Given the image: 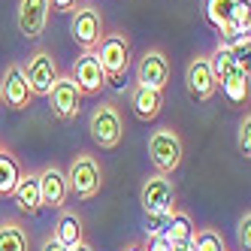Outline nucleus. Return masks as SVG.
Wrapping results in <instances>:
<instances>
[{
	"label": "nucleus",
	"instance_id": "7c9ffc66",
	"mask_svg": "<svg viewBox=\"0 0 251 251\" xmlns=\"http://www.w3.org/2000/svg\"><path fill=\"white\" fill-rule=\"evenodd\" d=\"M49 6L55 12H73L79 6V0H49Z\"/></svg>",
	"mask_w": 251,
	"mask_h": 251
},
{
	"label": "nucleus",
	"instance_id": "b1692460",
	"mask_svg": "<svg viewBox=\"0 0 251 251\" xmlns=\"http://www.w3.org/2000/svg\"><path fill=\"white\" fill-rule=\"evenodd\" d=\"M194 245H197V251H227L224 236L212 227H203L200 233H194Z\"/></svg>",
	"mask_w": 251,
	"mask_h": 251
},
{
	"label": "nucleus",
	"instance_id": "f03ea898",
	"mask_svg": "<svg viewBox=\"0 0 251 251\" xmlns=\"http://www.w3.org/2000/svg\"><path fill=\"white\" fill-rule=\"evenodd\" d=\"M149 157L154 164V173H167L173 176L178 167H182L185 157V142L173 127H157L149 136Z\"/></svg>",
	"mask_w": 251,
	"mask_h": 251
},
{
	"label": "nucleus",
	"instance_id": "f3484780",
	"mask_svg": "<svg viewBox=\"0 0 251 251\" xmlns=\"http://www.w3.org/2000/svg\"><path fill=\"white\" fill-rule=\"evenodd\" d=\"M64 248H73L79 242H85V227H82V218L76 212H61V218L55 224V233H51Z\"/></svg>",
	"mask_w": 251,
	"mask_h": 251
},
{
	"label": "nucleus",
	"instance_id": "412c9836",
	"mask_svg": "<svg viewBox=\"0 0 251 251\" xmlns=\"http://www.w3.org/2000/svg\"><path fill=\"white\" fill-rule=\"evenodd\" d=\"M194 233H197V227H194V221H191V215H188V212H173L164 239H167L170 245H173V242H188V239H194Z\"/></svg>",
	"mask_w": 251,
	"mask_h": 251
},
{
	"label": "nucleus",
	"instance_id": "cd10ccee",
	"mask_svg": "<svg viewBox=\"0 0 251 251\" xmlns=\"http://www.w3.org/2000/svg\"><path fill=\"white\" fill-rule=\"evenodd\" d=\"M239 154L248 160L251 157V115H245L242 121H239Z\"/></svg>",
	"mask_w": 251,
	"mask_h": 251
},
{
	"label": "nucleus",
	"instance_id": "5701e85b",
	"mask_svg": "<svg viewBox=\"0 0 251 251\" xmlns=\"http://www.w3.org/2000/svg\"><path fill=\"white\" fill-rule=\"evenodd\" d=\"M221 94H224L230 103L242 106V103L248 100V73H236V76H230L227 82H221Z\"/></svg>",
	"mask_w": 251,
	"mask_h": 251
},
{
	"label": "nucleus",
	"instance_id": "2f4dec72",
	"mask_svg": "<svg viewBox=\"0 0 251 251\" xmlns=\"http://www.w3.org/2000/svg\"><path fill=\"white\" fill-rule=\"evenodd\" d=\"M40 251H67V248H64L55 236H46V239H43V245H40Z\"/></svg>",
	"mask_w": 251,
	"mask_h": 251
},
{
	"label": "nucleus",
	"instance_id": "4be33fe9",
	"mask_svg": "<svg viewBox=\"0 0 251 251\" xmlns=\"http://www.w3.org/2000/svg\"><path fill=\"white\" fill-rule=\"evenodd\" d=\"M239 3H242V0H206V3H203V15H206V22L218 30L224 22H230L233 9H236Z\"/></svg>",
	"mask_w": 251,
	"mask_h": 251
},
{
	"label": "nucleus",
	"instance_id": "a878e982",
	"mask_svg": "<svg viewBox=\"0 0 251 251\" xmlns=\"http://www.w3.org/2000/svg\"><path fill=\"white\" fill-rule=\"evenodd\" d=\"M230 25L236 27V30H242V33H248V30H251V6H248V0H242V3L233 9Z\"/></svg>",
	"mask_w": 251,
	"mask_h": 251
},
{
	"label": "nucleus",
	"instance_id": "a211bd4d",
	"mask_svg": "<svg viewBox=\"0 0 251 251\" xmlns=\"http://www.w3.org/2000/svg\"><path fill=\"white\" fill-rule=\"evenodd\" d=\"M206 61H209V70H212V76H215V85L227 82L230 76H236V73H245V70L236 67V61H233V55H230V49H224V46H215L209 55H206Z\"/></svg>",
	"mask_w": 251,
	"mask_h": 251
},
{
	"label": "nucleus",
	"instance_id": "2eb2a0df",
	"mask_svg": "<svg viewBox=\"0 0 251 251\" xmlns=\"http://www.w3.org/2000/svg\"><path fill=\"white\" fill-rule=\"evenodd\" d=\"M9 197H12V203L19 206V212H25V215H37V212H43L40 178H37V173H22Z\"/></svg>",
	"mask_w": 251,
	"mask_h": 251
},
{
	"label": "nucleus",
	"instance_id": "f704fd0d",
	"mask_svg": "<svg viewBox=\"0 0 251 251\" xmlns=\"http://www.w3.org/2000/svg\"><path fill=\"white\" fill-rule=\"evenodd\" d=\"M124 251H142V245H139V242H133V245H127V248H124Z\"/></svg>",
	"mask_w": 251,
	"mask_h": 251
},
{
	"label": "nucleus",
	"instance_id": "9b49d317",
	"mask_svg": "<svg viewBox=\"0 0 251 251\" xmlns=\"http://www.w3.org/2000/svg\"><path fill=\"white\" fill-rule=\"evenodd\" d=\"M30 100H33V94H30V85H27V79H25V70H22L19 64H9V67L3 70L0 103H6L9 109L19 112V109H27Z\"/></svg>",
	"mask_w": 251,
	"mask_h": 251
},
{
	"label": "nucleus",
	"instance_id": "473e14b6",
	"mask_svg": "<svg viewBox=\"0 0 251 251\" xmlns=\"http://www.w3.org/2000/svg\"><path fill=\"white\" fill-rule=\"evenodd\" d=\"M170 248H173V251H197V245H194V239H188V242H173Z\"/></svg>",
	"mask_w": 251,
	"mask_h": 251
},
{
	"label": "nucleus",
	"instance_id": "20e7f679",
	"mask_svg": "<svg viewBox=\"0 0 251 251\" xmlns=\"http://www.w3.org/2000/svg\"><path fill=\"white\" fill-rule=\"evenodd\" d=\"M88 133H91V139L100 149H115L124 136V121H121L118 106H112V103L94 106L91 118H88Z\"/></svg>",
	"mask_w": 251,
	"mask_h": 251
},
{
	"label": "nucleus",
	"instance_id": "423d86ee",
	"mask_svg": "<svg viewBox=\"0 0 251 251\" xmlns=\"http://www.w3.org/2000/svg\"><path fill=\"white\" fill-rule=\"evenodd\" d=\"M139 203L149 212H170L176 209V182L167 173H151L139 188Z\"/></svg>",
	"mask_w": 251,
	"mask_h": 251
},
{
	"label": "nucleus",
	"instance_id": "72a5a7b5",
	"mask_svg": "<svg viewBox=\"0 0 251 251\" xmlns=\"http://www.w3.org/2000/svg\"><path fill=\"white\" fill-rule=\"evenodd\" d=\"M67 251H94L88 242H79V245H73V248H67Z\"/></svg>",
	"mask_w": 251,
	"mask_h": 251
},
{
	"label": "nucleus",
	"instance_id": "393cba45",
	"mask_svg": "<svg viewBox=\"0 0 251 251\" xmlns=\"http://www.w3.org/2000/svg\"><path fill=\"white\" fill-rule=\"evenodd\" d=\"M173 212L176 209H170V212H149L146 215V236H164L167 227H170Z\"/></svg>",
	"mask_w": 251,
	"mask_h": 251
},
{
	"label": "nucleus",
	"instance_id": "1a4fd4ad",
	"mask_svg": "<svg viewBox=\"0 0 251 251\" xmlns=\"http://www.w3.org/2000/svg\"><path fill=\"white\" fill-rule=\"evenodd\" d=\"M167 82H170V58L160 49H146L136 64V85L164 91Z\"/></svg>",
	"mask_w": 251,
	"mask_h": 251
},
{
	"label": "nucleus",
	"instance_id": "f8f14e48",
	"mask_svg": "<svg viewBox=\"0 0 251 251\" xmlns=\"http://www.w3.org/2000/svg\"><path fill=\"white\" fill-rule=\"evenodd\" d=\"M40 178V200H43V209H64L67 197H70V188H67V173L58 170L55 164H49L37 173Z\"/></svg>",
	"mask_w": 251,
	"mask_h": 251
},
{
	"label": "nucleus",
	"instance_id": "ddd939ff",
	"mask_svg": "<svg viewBox=\"0 0 251 251\" xmlns=\"http://www.w3.org/2000/svg\"><path fill=\"white\" fill-rule=\"evenodd\" d=\"M70 76H73V82L79 85L82 94H100L106 88V73H103V67H100L94 51H82V55L76 58Z\"/></svg>",
	"mask_w": 251,
	"mask_h": 251
},
{
	"label": "nucleus",
	"instance_id": "39448f33",
	"mask_svg": "<svg viewBox=\"0 0 251 251\" xmlns=\"http://www.w3.org/2000/svg\"><path fill=\"white\" fill-rule=\"evenodd\" d=\"M70 33H73V40L79 43L82 51H94L97 43L103 40V12L94 3H79L73 9Z\"/></svg>",
	"mask_w": 251,
	"mask_h": 251
},
{
	"label": "nucleus",
	"instance_id": "c756f323",
	"mask_svg": "<svg viewBox=\"0 0 251 251\" xmlns=\"http://www.w3.org/2000/svg\"><path fill=\"white\" fill-rule=\"evenodd\" d=\"M142 251H173V248H170V242L164 236H149L142 242Z\"/></svg>",
	"mask_w": 251,
	"mask_h": 251
},
{
	"label": "nucleus",
	"instance_id": "f257e3e1",
	"mask_svg": "<svg viewBox=\"0 0 251 251\" xmlns=\"http://www.w3.org/2000/svg\"><path fill=\"white\" fill-rule=\"evenodd\" d=\"M94 55L106 73V85H124V76H127V67H130V43L124 33H103V40L97 43Z\"/></svg>",
	"mask_w": 251,
	"mask_h": 251
},
{
	"label": "nucleus",
	"instance_id": "aec40b11",
	"mask_svg": "<svg viewBox=\"0 0 251 251\" xmlns=\"http://www.w3.org/2000/svg\"><path fill=\"white\" fill-rule=\"evenodd\" d=\"M19 176H22V167H19V160H15V154L6 151V149H0V197L12 194Z\"/></svg>",
	"mask_w": 251,
	"mask_h": 251
},
{
	"label": "nucleus",
	"instance_id": "6ab92c4d",
	"mask_svg": "<svg viewBox=\"0 0 251 251\" xmlns=\"http://www.w3.org/2000/svg\"><path fill=\"white\" fill-rule=\"evenodd\" d=\"M0 251H30V233L19 221H0Z\"/></svg>",
	"mask_w": 251,
	"mask_h": 251
},
{
	"label": "nucleus",
	"instance_id": "0eeeda50",
	"mask_svg": "<svg viewBox=\"0 0 251 251\" xmlns=\"http://www.w3.org/2000/svg\"><path fill=\"white\" fill-rule=\"evenodd\" d=\"M46 100H49L51 115H55L58 121H73L79 115V106H82V91L73 82V76H58L55 85L49 88Z\"/></svg>",
	"mask_w": 251,
	"mask_h": 251
},
{
	"label": "nucleus",
	"instance_id": "9d476101",
	"mask_svg": "<svg viewBox=\"0 0 251 251\" xmlns=\"http://www.w3.org/2000/svg\"><path fill=\"white\" fill-rule=\"evenodd\" d=\"M185 88H188L191 100H197V103H206V100L215 97L218 85H215V76L209 70L206 55H194L188 61V67H185Z\"/></svg>",
	"mask_w": 251,
	"mask_h": 251
},
{
	"label": "nucleus",
	"instance_id": "c85d7f7f",
	"mask_svg": "<svg viewBox=\"0 0 251 251\" xmlns=\"http://www.w3.org/2000/svg\"><path fill=\"white\" fill-rule=\"evenodd\" d=\"M236 239H239L242 251H251V215H248V212L242 215L239 224H236Z\"/></svg>",
	"mask_w": 251,
	"mask_h": 251
},
{
	"label": "nucleus",
	"instance_id": "6e6552de",
	"mask_svg": "<svg viewBox=\"0 0 251 251\" xmlns=\"http://www.w3.org/2000/svg\"><path fill=\"white\" fill-rule=\"evenodd\" d=\"M22 70H25V79L30 85V94L33 97H46L49 88L55 85V79L61 76L55 58H51V51H46V49L33 51V55L27 58V67H22Z\"/></svg>",
	"mask_w": 251,
	"mask_h": 251
},
{
	"label": "nucleus",
	"instance_id": "bb28decb",
	"mask_svg": "<svg viewBox=\"0 0 251 251\" xmlns=\"http://www.w3.org/2000/svg\"><path fill=\"white\" fill-rule=\"evenodd\" d=\"M230 55H233V61H236V67H239V70H245V73H248V55H251V37H245V40H239V43H233V46H230Z\"/></svg>",
	"mask_w": 251,
	"mask_h": 251
},
{
	"label": "nucleus",
	"instance_id": "dca6fc26",
	"mask_svg": "<svg viewBox=\"0 0 251 251\" xmlns=\"http://www.w3.org/2000/svg\"><path fill=\"white\" fill-rule=\"evenodd\" d=\"M130 109L139 121H154L160 115V109H164V91L133 85L130 88Z\"/></svg>",
	"mask_w": 251,
	"mask_h": 251
},
{
	"label": "nucleus",
	"instance_id": "4468645a",
	"mask_svg": "<svg viewBox=\"0 0 251 251\" xmlns=\"http://www.w3.org/2000/svg\"><path fill=\"white\" fill-rule=\"evenodd\" d=\"M49 0H19V30L22 37L37 40L49 22Z\"/></svg>",
	"mask_w": 251,
	"mask_h": 251
},
{
	"label": "nucleus",
	"instance_id": "7ed1b4c3",
	"mask_svg": "<svg viewBox=\"0 0 251 251\" xmlns=\"http://www.w3.org/2000/svg\"><path fill=\"white\" fill-rule=\"evenodd\" d=\"M103 185V170L94 154H76L67 170V188L76 200H91Z\"/></svg>",
	"mask_w": 251,
	"mask_h": 251
}]
</instances>
